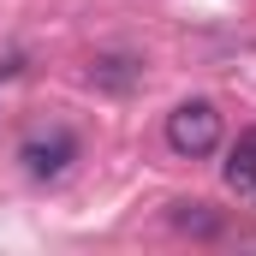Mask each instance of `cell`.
<instances>
[{
  "mask_svg": "<svg viewBox=\"0 0 256 256\" xmlns=\"http://www.w3.org/2000/svg\"><path fill=\"white\" fill-rule=\"evenodd\" d=\"M137 78H143V60H137V54H102V60H90V84H102V90H114V96L131 90Z\"/></svg>",
  "mask_w": 256,
  "mask_h": 256,
  "instance_id": "obj_4",
  "label": "cell"
},
{
  "mask_svg": "<svg viewBox=\"0 0 256 256\" xmlns=\"http://www.w3.org/2000/svg\"><path fill=\"white\" fill-rule=\"evenodd\" d=\"M173 220H179L185 232H214V226H220V220L208 214V202H179V214H173Z\"/></svg>",
  "mask_w": 256,
  "mask_h": 256,
  "instance_id": "obj_5",
  "label": "cell"
},
{
  "mask_svg": "<svg viewBox=\"0 0 256 256\" xmlns=\"http://www.w3.org/2000/svg\"><path fill=\"white\" fill-rule=\"evenodd\" d=\"M167 149L173 155H185V161H202V155H214L220 149V108L214 102H179L173 114H167Z\"/></svg>",
  "mask_w": 256,
  "mask_h": 256,
  "instance_id": "obj_1",
  "label": "cell"
},
{
  "mask_svg": "<svg viewBox=\"0 0 256 256\" xmlns=\"http://www.w3.org/2000/svg\"><path fill=\"white\" fill-rule=\"evenodd\" d=\"M18 155H24V167H30L36 179H60L66 167L78 161V137H72L66 126H48V131H30Z\"/></svg>",
  "mask_w": 256,
  "mask_h": 256,
  "instance_id": "obj_2",
  "label": "cell"
},
{
  "mask_svg": "<svg viewBox=\"0 0 256 256\" xmlns=\"http://www.w3.org/2000/svg\"><path fill=\"white\" fill-rule=\"evenodd\" d=\"M220 179H226V191L238 196V202H250V208H256V126H250V131H238V143L226 149Z\"/></svg>",
  "mask_w": 256,
  "mask_h": 256,
  "instance_id": "obj_3",
  "label": "cell"
}]
</instances>
